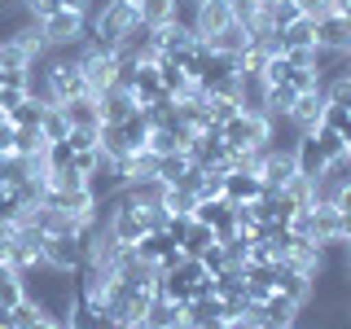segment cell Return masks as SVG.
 Masks as SVG:
<instances>
[{
  "mask_svg": "<svg viewBox=\"0 0 351 329\" xmlns=\"http://www.w3.org/2000/svg\"><path fill=\"white\" fill-rule=\"evenodd\" d=\"M294 312H299V303H294V299H285V294H277V290H272L268 299L259 303V325L268 321V325H285V329H290V325H294Z\"/></svg>",
  "mask_w": 351,
  "mask_h": 329,
  "instance_id": "obj_14",
  "label": "cell"
},
{
  "mask_svg": "<svg viewBox=\"0 0 351 329\" xmlns=\"http://www.w3.org/2000/svg\"><path fill=\"white\" fill-rule=\"evenodd\" d=\"M40 132L44 141H66V132H71V123H66L62 106H44V119H40Z\"/></svg>",
  "mask_w": 351,
  "mask_h": 329,
  "instance_id": "obj_25",
  "label": "cell"
},
{
  "mask_svg": "<svg viewBox=\"0 0 351 329\" xmlns=\"http://www.w3.org/2000/svg\"><path fill=\"white\" fill-rule=\"evenodd\" d=\"M206 44H211L215 53H228V58H241V53H246L250 44H255V36H250V27H241V22H228V27L219 31V36H211Z\"/></svg>",
  "mask_w": 351,
  "mask_h": 329,
  "instance_id": "obj_11",
  "label": "cell"
},
{
  "mask_svg": "<svg viewBox=\"0 0 351 329\" xmlns=\"http://www.w3.org/2000/svg\"><path fill=\"white\" fill-rule=\"evenodd\" d=\"M0 123H9V114H5V110H0Z\"/></svg>",
  "mask_w": 351,
  "mask_h": 329,
  "instance_id": "obj_45",
  "label": "cell"
},
{
  "mask_svg": "<svg viewBox=\"0 0 351 329\" xmlns=\"http://www.w3.org/2000/svg\"><path fill=\"white\" fill-rule=\"evenodd\" d=\"M347 22H351V14H347Z\"/></svg>",
  "mask_w": 351,
  "mask_h": 329,
  "instance_id": "obj_47",
  "label": "cell"
},
{
  "mask_svg": "<svg viewBox=\"0 0 351 329\" xmlns=\"http://www.w3.org/2000/svg\"><path fill=\"white\" fill-rule=\"evenodd\" d=\"M285 84H290L294 93H312V88H316V75L312 71H294V66H290V80H285Z\"/></svg>",
  "mask_w": 351,
  "mask_h": 329,
  "instance_id": "obj_36",
  "label": "cell"
},
{
  "mask_svg": "<svg viewBox=\"0 0 351 329\" xmlns=\"http://www.w3.org/2000/svg\"><path fill=\"white\" fill-rule=\"evenodd\" d=\"M338 237H343L347 246H351V215H343V228H338Z\"/></svg>",
  "mask_w": 351,
  "mask_h": 329,
  "instance_id": "obj_43",
  "label": "cell"
},
{
  "mask_svg": "<svg viewBox=\"0 0 351 329\" xmlns=\"http://www.w3.org/2000/svg\"><path fill=\"white\" fill-rule=\"evenodd\" d=\"M211 246H215V233H211L206 224H197V219H193V224H189V233L180 237V255L202 259V250H211Z\"/></svg>",
  "mask_w": 351,
  "mask_h": 329,
  "instance_id": "obj_18",
  "label": "cell"
},
{
  "mask_svg": "<svg viewBox=\"0 0 351 329\" xmlns=\"http://www.w3.org/2000/svg\"><path fill=\"white\" fill-rule=\"evenodd\" d=\"M219 141H224L228 149H263L268 145V119L233 114L228 123H219Z\"/></svg>",
  "mask_w": 351,
  "mask_h": 329,
  "instance_id": "obj_2",
  "label": "cell"
},
{
  "mask_svg": "<svg viewBox=\"0 0 351 329\" xmlns=\"http://www.w3.org/2000/svg\"><path fill=\"white\" fill-rule=\"evenodd\" d=\"M18 277H22V294L27 299H36L44 307V316H53V321H62L66 325V316H71V307H75V272H62V268H53V263H31V268H18Z\"/></svg>",
  "mask_w": 351,
  "mask_h": 329,
  "instance_id": "obj_1",
  "label": "cell"
},
{
  "mask_svg": "<svg viewBox=\"0 0 351 329\" xmlns=\"http://www.w3.org/2000/svg\"><path fill=\"white\" fill-rule=\"evenodd\" d=\"M325 106H329V97L321 93V88H312V93H299V97H294V106H290V123L299 127V132H316V127H321Z\"/></svg>",
  "mask_w": 351,
  "mask_h": 329,
  "instance_id": "obj_4",
  "label": "cell"
},
{
  "mask_svg": "<svg viewBox=\"0 0 351 329\" xmlns=\"http://www.w3.org/2000/svg\"><path fill=\"white\" fill-rule=\"evenodd\" d=\"M40 119H44V101H36V97H27L22 106L9 110V123L14 127H40Z\"/></svg>",
  "mask_w": 351,
  "mask_h": 329,
  "instance_id": "obj_24",
  "label": "cell"
},
{
  "mask_svg": "<svg viewBox=\"0 0 351 329\" xmlns=\"http://www.w3.org/2000/svg\"><path fill=\"white\" fill-rule=\"evenodd\" d=\"M189 224H193V215H176V211H171V219H167V237L176 241V246H180V237L189 233Z\"/></svg>",
  "mask_w": 351,
  "mask_h": 329,
  "instance_id": "obj_35",
  "label": "cell"
},
{
  "mask_svg": "<svg viewBox=\"0 0 351 329\" xmlns=\"http://www.w3.org/2000/svg\"><path fill=\"white\" fill-rule=\"evenodd\" d=\"M316 44L321 49H351V22L343 18V14H321L316 18Z\"/></svg>",
  "mask_w": 351,
  "mask_h": 329,
  "instance_id": "obj_9",
  "label": "cell"
},
{
  "mask_svg": "<svg viewBox=\"0 0 351 329\" xmlns=\"http://www.w3.org/2000/svg\"><path fill=\"white\" fill-rule=\"evenodd\" d=\"M49 189L80 193V189H88V175H84V171H75V167H66V171H53V175H49Z\"/></svg>",
  "mask_w": 351,
  "mask_h": 329,
  "instance_id": "obj_28",
  "label": "cell"
},
{
  "mask_svg": "<svg viewBox=\"0 0 351 329\" xmlns=\"http://www.w3.org/2000/svg\"><path fill=\"white\" fill-rule=\"evenodd\" d=\"M132 250H136V255L145 259V263H158L162 255H167V250H176V241H171L167 233H145V237H141Z\"/></svg>",
  "mask_w": 351,
  "mask_h": 329,
  "instance_id": "obj_21",
  "label": "cell"
},
{
  "mask_svg": "<svg viewBox=\"0 0 351 329\" xmlns=\"http://www.w3.org/2000/svg\"><path fill=\"white\" fill-rule=\"evenodd\" d=\"M36 329H66L62 321H53V316H44V321H36Z\"/></svg>",
  "mask_w": 351,
  "mask_h": 329,
  "instance_id": "obj_44",
  "label": "cell"
},
{
  "mask_svg": "<svg viewBox=\"0 0 351 329\" xmlns=\"http://www.w3.org/2000/svg\"><path fill=\"white\" fill-rule=\"evenodd\" d=\"M259 193H263L259 171H246V167L224 171V197H228V202H255Z\"/></svg>",
  "mask_w": 351,
  "mask_h": 329,
  "instance_id": "obj_10",
  "label": "cell"
},
{
  "mask_svg": "<svg viewBox=\"0 0 351 329\" xmlns=\"http://www.w3.org/2000/svg\"><path fill=\"white\" fill-rule=\"evenodd\" d=\"M321 123H325V127H334V132H343V127L351 123V106L329 101V106H325V114H321Z\"/></svg>",
  "mask_w": 351,
  "mask_h": 329,
  "instance_id": "obj_32",
  "label": "cell"
},
{
  "mask_svg": "<svg viewBox=\"0 0 351 329\" xmlns=\"http://www.w3.org/2000/svg\"><path fill=\"white\" fill-rule=\"evenodd\" d=\"M66 145H71L75 154L97 149V127H71V132H66Z\"/></svg>",
  "mask_w": 351,
  "mask_h": 329,
  "instance_id": "obj_31",
  "label": "cell"
},
{
  "mask_svg": "<svg viewBox=\"0 0 351 329\" xmlns=\"http://www.w3.org/2000/svg\"><path fill=\"white\" fill-rule=\"evenodd\" d=\"M312 141L321 145V154H325L329 162H334V158H343V154H347V141H343V132H334V127H325V123L312 132Z\"/></svg>",
  "mask_w": 351,
  "mask_h": 329,
  "instance_id": "obj_23",
  "label": "cell"
},
{
  "mask_svg": "<svg viewBox=\"0 0 351 329\" xmlns=\"http://www.w3.org/2000/svg\"><path fill=\"white\" fill-rule=\"evenodd\" d=\"M0 154H14V123H0Z\"/></svg>",
  "mask_w": 351,
  "mask_h": 329,
  "instance_id": "obj_39",
  "label": "cell"
},
{
  "mask_svg": "<svg viewBox=\"0 0 351 329\" xmlns=\"http://www.w3.org/2000/svg\"><path fill=\"white\" fill-rule=\"evenodd\" d=\"M233 22V14H228V0H202L197 5V14H193V36L197 40H211L219 36V31Z\"/></svg>",
  "mask_w": 351,
  "mask_h": 329,
  "instance_id": "obj_6",
  "label": "cell"
},
{
  "mask_svg": "<svg viewBox=\"0 0 351 329\" xmlns=\"http://www.w3.org/2000/svg\"><path fill=\"white\" fill-rule=\"evenodd\" d=\"M171 9H176V0H141L136 14H141V22H149V27H167Z\"/></svg>",
  "mask_w": 351,
  "mask_h": 329,
  "instance_id": "obj_22",
  "label": "cell"
},
{
  "mask_svg": "<svg viewBox=\"0 0 351 329\" xmlns=\"http://www.w3.org/2000/svg\"><path fill=\"white\" fill-rule=\"evenodd\" d=\"M202 268L211 272V277H215V272H224V268H228V259H224V246H219V241H215L211 250H202Z\"/></svg>",
  "mask_w": 351,
  "mask_h": 329,
  "instance_id": "obj_34",
  "label": "cell"
},
{
  "mask_svg": "<svg viewBox=\"0 0 351 329\" xmlns=\"http://www.w3.org/2000/svg\"><path fill=\"white\" fill-rule=\"evenodd\" d=\"M329 206H334L338 215H351V184H338V193H334V202H329Z\"/></svg>",
  "mask_w": 351,
  "mask_h": 329,
  "instance_id": "obj_37",
  "label": "cell"
},
{
  "mask_svg": "<svg viewBox=\"0 0 351 329\" xmlns=\"http://www.w3.org/2000/svg\"><path fill=\"white\" fill-rule=\"evenodd\" d=\"M277 44H281V53L285 49H316V18H294L285 31H277Z\"/></svg>",
  "mask_w": 351,
  "mask_h": 329,
  "instance_id": "obj_13",
  "label": "cell"
},
{
  "mask_svg": "<svg viewBox=\"0 0 351 329\" xmlns=\"http://www.w3.org/2000/svg\"><path fill=\"white\" fill-rule=\"evenodd\" d=\"M119 132H123V145H128V154H141L145 149V141H149V119H145V110H132V114L119 123Z\"/></svg>",
  "mask_w": 351,
  "mask_h": 329,
  "instance_id": "obj_16",
  "label": "cell"
},
{
  "mask_svg": "<svg viewBox=\"0 0 351 329\" xmlns=\"http://www.w3.org/2000/svg\"><path fill=\"white\" fill-rule=\"evenodd\" d=\"M36 321H44V307L22 294V299L14 303V329H36Z\"/></svg>",
  "mask_w": 351,
  "mask_h": 329,
  "instance_id": "obj_27",
  "label": "cell"
},
{
  "mask_svg": "<svg viewBox=\"0 0 351 329\" xmlns=\"http://www.w3.org/2000/svg\"><path fill=\"white\" fill-rule=\"evenodd\" d=\"M228 14H233V22H241V27H255L259 14H263V0H228Z\"/></svg>",
  "mask_w": 351,
  "mask_h": 329,
  "instance_id": "obj_29",
  "label": "cell"
},
{
  "mask_svg": "<svg viewBox=\"0 0 351 329\" xmlns=\"http://www.w3.org/2000/svg\"><path fill=\"white\" fill-rule=\"evenodd\" d=\"M40 162H44V175L66 171V167H75V149L66 145V141H49V149L40 154Z\"/></svg>",
  "mask_w": 351,
  "mask_h": 329,
  "instance_id": "obj_20",
  "label": "cell"
},
{
  "mask_svg": "<svg viewBox=\"0 0 351 329\" xmlns=\"http://www.w3.org/2000/svg\"><path fill=\"white\" fill-rule=\"evenodd\" d=\"M294 167H299V175H307V180H316V175H325L329 158L321 154V145L312 141V132L299 141V149H294Z\"/></svg>",
  "mask_w": 351,
  "mask_h": 329,
  "instance_id": "obj_12",
  "label": "cell"
},
{
  "mask_svg": "<svg viewBox=\"0 0 351 329\" xmlns=\"http://www.w3.org/2000/svg\"><path fill=\"white\" fill-rule=\"evenodd\" d=\"M97 106H101V123H123L132 110H136V97L123 84H110L106 93H97Z\"/></svg>",
  "mask_w": 351,
  "mask_h": 329,
  "instance_id": "obj_7",
  "label": "cell"
},
{
  "mask_svg": "<svg viewBox=\"0 0 351 329\" xmlns=\"http://www.w3.org/2000/svg\"><path fill=\"white\" fill-rule=\"evenodd\" d=\"M40 31H44V44H80L88 36V14H80V9H53L40 22Z\"/></svg>",
  "mask_w": 351,
  "mask_h": 329,
  "instance_id": "obj_3",
  "label": "cell"
},
{
  "mask_svg": "<svg viewBox=\"0 0 351 329\" xmlns=\"http://www.w3.org/2000/svg\"><path fill=\"white\" fill-rule=\"evenodd\" d=\"M128 5H132V9H136V5H141V0H128Z\"/></svg>",
  "mask_w": 351,
  "mask_h": 329,
  "instance_id": "obj_46",
  "label": "cell"
},
{
  "mask_svg": "<svg viewBox=\"0 0 351 329\" xmlns=\"http://www.w3.org/2000/svg\"><path fill=\"white\" fill-rule=\"evenodd\" d=\"M294 5H299L307 18H321V14H329V0H294Z\"/></svg>",
  "mask_w": 351,
  "mask_h": 329,
  "instance_id": "obj_38",
  "label": "cell"
},
{
  "mask_svg": "<svg viewBox=\"0 0 351 329\" xmlns=\"http://www.w3.org/2000/svg\"><path fill=\"white\" fill-rule=\"evenodd\" d=\"M281 58L290 62L294 71H312V62H316V49H285Z\"/></svg>",
  "mask_w": 351,
  "mask_h": 329,
  "instance_id": "obj_33",
  "label": "cell"
},
{
  "mask_svg": "<svg viewBox=\"0 0 351 329\" xmlns=\"http://www.w3.org/2000/svg\"><path fill=\"white\" fill-rule=\"evenodd\" d=\"M62 106V114H66V123L71 127H101V106H97V93H80V97H66Z\"/></svg>",
  "mask_w": 351,
  "mask_h": 329,
  "instance_id": "obj_8",
  "label": "cell"
},
{
  "mask_svg": "<svg viewBox=\"0 0 351 329\" xmlns=\"http://www.w3.org/2000/svg\"><path fill=\"white\" fill-rule=\"evenodd\" d=\"M44 149H49V141H44L40 127H14V154L18 158H40Z\"/></svg>",
  "mask_w": 351,
  "mask_h": 329,
  "instance_id": "obj_19",
  "label": "cell"
},
{
  "mask_svg": "<svg viewBox=\"0 0 351 329\" xmlns=\"http://www.w3.org/2000/svg\"><path fill=\"white\" fill-rule=\"evenodd\" d=\"M0 329H14V307L0 303Z\"/></svg>",
  "mask_w": 351,
  "mask_h": 329,
  "instance_id": "obj_41",
  "label": "cell"
},
{
  "mask_svg": "<svg viewBox=\"0 0 351 329\" xmlns=\"http://www.w3.org/2000/svg\"><path fill=\"white\" fill-rule=\"evenodd\" d=\"M58 9H80V14H88V0H58Z\"/></svg>",
  "mask_w": 351,
  "mask_h": 329,
  "instance_id": "obj_42",
  "label": "cell"
},
{
  "mask_svg": "<svg viewBox=\"0 0 351 329\" xmlns=\"http://www.w3.org/2000/svg\"><path fill=\"white\" fill-rule=\"evenodd\" d=\"M145 149L154 154V158H162V154H176V149H184V141H180V136H171L167 127H149V141H145Z\"/></svg>",
  "mask_w": 351,
  "mask_h": 329,
  "instance_id": "obj_26",
  "label": "cell"
},
{
  "mask_svg": "<svg viewBox=\"0 0 351 329\" xmlns=\"http://www.w3.org/2000/svg\"><path fill=\"white\" fill-rule=\"evenodd\" d=\"M259 180H263V189H285V184L299 175V167H294V154H272V149H263V158H259Z\"/></svg>",
  "mask_w": 351,
  "mask_h": 329,
  "instance_id": "obj_5",
  "label": "cell"
},
{
  "mask_svg": "<svg viewBox=\"0 0 351 329\" xmlns=\"http://www.w3.org/2000/svg\"><path fill=\"white\" fill-rule=\"evenodd\" d=\"M141 219H145V233H167V202H158V206H141Z\"/></svg>",
  "mask_w": 351,
  "mask_h": 329,
  "instance_id": "obj_30",
  "label": "cell"
},
{
  "mask_svg": "<svg viewBox=\"0 0 351 329\" xmlns=\"http://www.w3.org/2000/svg\"><path fill=\"white\" fill-rule=\"evenodd\" d=\"M202 110H206V119H211V123H228L233 114H241V106H237L233 93H206Z\"/></svg>",
  "mask_w": 351,
  "mask_h": 329,
  "instance_id": "obj_17",
  "label": "cell"
},
{
  "mask_svg": "<svg viewBox=\"0 0 351 329\" xmlns=\"http://www.w3.org/2000/svg\"><path fill=\"white\" fill-rule=\"evenodd\" d=\"M189 167H193L189 149H176V154H162V158L154 162V175H158L162 184H180L184 175H189Z\"/></svg>",
  "mask_w": 351,
  "mask_h": 329,
  "instance_id": "obj_15",
  "label": "cell"
},
{
  "mask_svg": "<svg viewBox=\"0 0 351 329\" xmlns=\"http://www.w3.org/2000/svg\"><path fill=\"white\" fill-rule=\"evenodd\" d=\"M224 329H259V321H250V316H237V321H228Z\"/></svg>",
  "mask_w": 351,
  "mask_h": 329,
  "instance_id": "obj_40",
  "label": "cell"
}]
</instances>
